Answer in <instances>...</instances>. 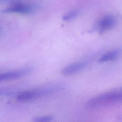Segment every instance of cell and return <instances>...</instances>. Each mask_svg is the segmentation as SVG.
<instances>
[{"mask_svg": "<svg viewBox=\"0 0 122 122\" xmlns=\"http://www.w3.org/2000/svg\"><path fill=\"white\" fill-rule=\"evenodd\" d=\"M121 101L122 90L117 89L91 99L86 102V105L89 108L96 109L119 102Z\"/></svg>", "mask_w": 122, "mask_h": 122, "instance_id": "1", "label": "cell"}, {"mask_svg": "<svg viewBox=\"0 0 122 122\" xmlns=\"http://www.w3.org/2000/svg\"><path fill=\"white\" fill-rule=\"evenodd\" d=\"M59 88L57 84L47 86L38 89L28 90L19 93L17 96V100L20 102L31 101L57 92Z\"/></svg>", "mask_w": 122, "mask_h": 122, "instance_id": "2", "label": "cell"}, {"mask_svg": "<svg viewBox=\"0 0 122 122\" xmlns=\"http://www.w3.org/2000/svg\"><path fill=\"white\" fill-rule=\"evenodd\" d=\"M32 10L31 6L21 2H15L3 10V13H15L20 14H29Z\"/></svg>", "mask_w": 122, "mask_h": 122, "instance_id": "3", "label": "cell"}, {"mask_svg": "<svg viewBox=\"0 0 122 122\" xmlns=\"http://www.w3.org/2000/svg\"><path fill=\"white\" fill-rule=\"evenodd\" d=\"M31 71L30 68H25L12 71L0 74V82L13 79L20 78L28 75Z\"/></svg>", "mask_w": 122, "mask_h": 122, "instance_id": "4", "label": "cell"}, {"mask_svg": "<svg viewBox=\"0 0 122 122\" xmlns=\"http://www.w3.org/2000/svg\"><path fill=\"white\" fill-rule=\"evenodd\" d=\"M115 17L112 15H106L102 17L98 22L99 30L101 33L112 29L116 23Z\"/></svg>", "mask_w": 122, "mask_h": 122, "instance_id": "5", "label": "cell"}, {"mask_svg": "<svg viewBox=\"0 0 122 122\" xmlns=\"http://www.w3.org/2000/svg\"><path fill=\"white\" fill-rule=\"evenodd\" d=\"M86 65V62L84 61L76 62L64 67L61 71V73L65 76L71 75L81 71Z\"/></svg>", "mask_w": 122, "mask_h": 122, "instance_id": "6", "label": "cell"}, {"mask_svg": "<svg viewBox=\"0 0 122 122\" xmlns=\"http://www.w3.org/2000/svg\"><path fill=\"white\" fill-rule=\"evenodd\" d=\"M122 50L121 48H117L109 51L103 54L98 60L100 63L106 62L115 60L121 55Z\"/></svg>", "mask_w": 122, "mask_h": 122, "instance_id": "7", "label": "cell"}, {"mask_svg": "<svg viewBox=\"0 0 122 122\" xmlns=\"http://www.w3.org/2000/svg\"><path fill=\"white\" fill-rule=\"evenodd\" d=\"M79 13L80 10L79 9L72 10L64 15L62 18V19L63 21H70L75 18L79 15Z\"/></svg>", "mask_w": 122, "mask_h": 122, "instance_id": "8", "label": "cell"}, {"mask_svg": "<svg viewBox=\"0 0 122 122\" xmlns=\"http://www.w3.org/2000/svg\"><path fill=\"white\" fill-rule=\"evenodd\" d=\"M53 119L51 115H46L35 117L33 119V121L36 122H48L51 121Z\"/></svg>", "mask_w": 122, "mask_h": 122, "instance_id": "9", "label": "cell"}, {"mask_svg": "<svg viewBox=\"0 0 122 122\" xmlns=\"http://www.w3.org/2000/svg\"><path fill=\"white\" fill-rule=\"evenodd\" d=\"M8 92L5 91H3V90H0V96H1L3 94H5L6 93H7Z\"/></svg>", "mask_w": 122, "mask_h": 122, "instance_id": "10", "label": "cell"}]
</instances>
